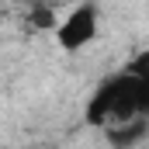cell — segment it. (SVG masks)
<instances>
[{
  "mask_svg": "<svg viewBox=\"0 0 149 149\" xmlns=\"http://www.w3.org/2000/svg\"><path fill=\"white\" fill-rule=\"evenodd\" d=\"M28 21H31V28H56V10L49 7V3H35L31 7V14H28Z\"/></svg>",
  "mask_w": 149,
  "mask_h": 149,
  "instance_id": "cell-3",
  "label": "cell"
},
{
  "mask_svg": "<svg viewBox=\"0 0 149 149\" xmlns=\"http://www.w3.org/2000/svg\"><path fill=\"white\" fill-rule=\"evenodd\" d=\"M97 28H101L97 3L83 0V3H76L63 21H56V28H52V31H56L59 49H66V52H80V49H87V45L97 38Z\"/></svg>",
  "mask_w": 149,
  "mask_h": 149,
  "instance_id": "cell-2",
  "label": "cell"
},
{
  "mask_svg": "<svg viewBox=\"0 0 149 149\" xmlns=\"http://www.w3.org/2000/svg\"><path fill=\"white\" fill-rule=\"evenodd\" d=\"M146 114H149V76L132 73V70L108 76L87 104V121L101 128H111L132 118H146Z\"/></svg>",
  "mask_w": 149,
  "mask_h": 149,
  "instance_id": "cell-1",
  "label": "cell"
}]
</instances>
